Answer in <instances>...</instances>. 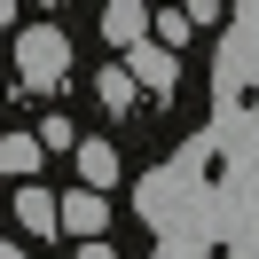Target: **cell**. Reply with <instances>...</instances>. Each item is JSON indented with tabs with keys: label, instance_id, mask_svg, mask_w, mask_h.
<instances>
[{
	"label": "cell",
	"instance_id": "6da1fadb",
	"mask_svg": "<svg viewBox=\"0 0 259 259\" xmlns=\"http://www.w3.org/2000/svg\"><path fill=\"white\" fill-rule=\"evenodd\" d=\"M16 71L32 95H55V87L71 79V39L55 32V24H32V32H16Z\"/></svg>",
	"mask_w": 259,
	"mask_h": 259
},
{
	"label": "cell",
	"instance_id": "7a4b0ae2",
	"mask_svg": "<svg viewBox=\"0 0 259 259\" xmlns=\"http://www.w3.org/2000/svg\"><path fill=\"white\" fill-rule=\"evenodd\" d=\"M63 228H71L79 243H102V236H110V196L71 189V196H63Z\"/></svg>",
	"mask_w": 259,
	"mask_h": 259
},
{
	"label": "cell",
	"instance_id": "3957f363",
	"mask_svg": "<svg viewBox=\"0 0 259 259\" xmlns=\"http://www.w3.org/2000/svg\"><path fill=\"white\" fill-rule=\"evenodd\" d=\"M102 39L134 55V48L149 39V8H142V0H110V8H102Z\"/></svg>",
	"mask_w": 259,
	"mask_h": 259
},
{
	"label": "cell",
	"instance_id": "277c9868",
	"mask_svg": "<svg viewBox=\"0 0 259 259\" xmlns=\"http://www.w3.org/2000/svg\"><path fill=\"white\" fill-rule=\"evenodd\" d=\"M134 87H149V95H173V48H157V39H142V48L126 55Z\"/></svg>",
	"mask_w": 259,
	"mask_h": 259
},
{
	"label": "cell",
	"instance_id": "5b68a950",
	"mask_svg": "<svg viewBox=\"0 0 259 259\" xmlns=\"http://www.w3.org/2000/svg\"><path fill=\"white\" fill-rule=\"evenodd\" d=\"M16 220L32 228V236H55V228H63V196H48V189H16Z\"/></svg>",
	"mask_w": 259,
	"mask_h": 259
},
{
	"label": "cell",
	"instance_id": "8992f818",
	"mask_svg": "<svg viewBox=\"0 0 259 259\" xmlns=\"http://www.w3.org/2000/svg\"><path fill=\"white\" fill-rule=\"evenodd\" d=\"M39 157H48V149H39V134H8V142H0V173H8V181H24V189H32Z\"/></svg>",
	"mask_w": 259,
	"mask_h": 259
},
{
	"label": "cell",
	"instance_id": "52a82bcc",
	"mask_svg": "<svg viewBox=\"0 0 259 259\" xmlns=\"http://www.w3.org/2000/svg\"><path fill=\"white\" fill-rule=\"evenodd\" d=\"M110 181H118V149L110 142H79V189H110Z\"/></svg>",
	"mask_w": 259,
	"mask_h": 259
},
{
	"label": "cell",
	"instance_id": "ba28073f",
	"mask_svg": "<svg viewBox=\"0 0 259 259\" xmlns=\"http://www.w3.org/2000/svg\"><path fill=\"white\" fill-rule=\"evenodd\" d=\"M95 95H102V110H110V118H126L142 87H134V71H126V63H110V71H102V79H95Z\"/></svg>",
	"mask_w": 259,
	"mask_h": 259
},
{
	"label": "cell",
	"instance_id": "9c48e42d",
	"mask_svg": "<svg viewBox=\"0 0 259 259\" xmlns=\"http://www.w3.org/2000/svg\"><path fill=\"white\" fill-rule=\"evenodd\" d=\"M189 32H196V16H189V8H165V16H157V48H181Z\"/></svg>",
	"mask_w": 259,
	"mask_h": 259
},
{
	"label": "cell",
	"instance_id": "30bf717a",
	"mask_svg": "<svg viewBox=\"0 0 259 259\" xmlns=\"http://www.w3.org/2000/svg\"><path fill=\"white\" fill-rule=\"evenodd\" d=\"M79 142V134H71V118H48V126H39V149H71Z\"/></svg>",
	"mask_w": 259,
	"mask_h": 259
},
{
	"label": "cell",
	"instance_id": "8fae6325",
	"mask_svg": "<svg viewBox=\"0 0 259 259\" xmlns=\"http://www.w3.org/2000/svg\"><path fill=\"white\" fill-rule=\"evenodd\" d=\"M79 259H118V251H110V243H79Z\"/></svg>",
	"mask_w": 259,
	"mask_h": 259
},
{
	"label": "cell",
	"instance_id": "7c38bea8",
	"mask_svg": "<svg viewBox=\"0 0 259 259\" xmlns=\"http://www.w3.org/2000/svg\"><path fill=\"white\" fill-rule=\"evenodd\" d=\"M0 259H24V251H16V243H8V236H0Z\"/></svg>",
	"mask_w": 259,
	"mask_h": 259
}]
</instances>
